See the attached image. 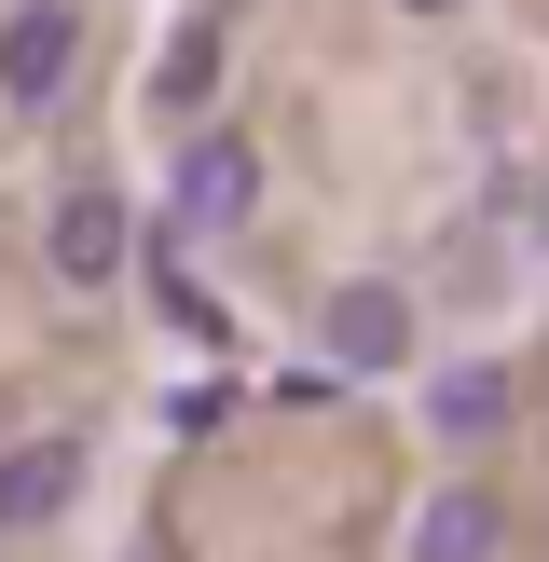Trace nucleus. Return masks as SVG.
I'll return each mask as SVG.
<instances>
[{"instance_id":"f257e3e1","label":"nucleus","mask_w":549,"mask_h":562,"mask_svg":"<svg viewBox=\"0 0 549 562\" xmlns=\"http://www.w3.org/2000/svg\"><path fill=\"white\" fill-rule=\"evenodd\" d=\"M316 344H329V371H412V302L384 274H357V289H329Z\"/></svg>"},{"instance_id":"f03ea898","label":"nucleus","mask_w":549,"mask_h":562,"mask_svg":"<svg viewBox=\"0 0 549 562\" xmlns=\"http://www.w3.org/2000/svg\"><path fill=\"white\" fill-rule=\"evenodd\" d=\"M69 69H82V14H55V0L0 14V97H14V110H55Z\"/></svg>"},{"instance_id":"7ed1b4c3","label":"nucleus","mask_w":549,"mask_h":562,"mask_svg":"<svg viewBox=\"0 0 549 562\" xmlns=\"http://www.w3.org/2000/svg\"><path fill=\"white\" fill-rule=\"evenodd\" d=\"M124 234H137V220H124V192H97V179H82V192H55V234H42L55 289H110V274H124Z\"/></svg>"},{"instance_id":"20e7f679","label":"nucleus","mask_w":549,"mask_h":562,"mask_svg":"<svg viewBox=\"0 0 549 562\" xmlns=\"http://www.w3.org/2000/svg\"><path fill=\"white\" fill-rule=\"evenodd\" d=\"M247 206H261V151H247V137H192L179 151V220L192 234H234Z\"/></svg>"},{"instance_id":"39448f33","label":"nucleus","mask_w":549,"mask_h":562,"mask_svg":"<svg viewBox=\"0 0 549 562\" xmlns=\"http://www.w3.org/2000/svg\"><path fill=\"white\" fill-rule=\"evenodd\" d=\"M82 494V453L69 439H14V453H0V521H55Z\"/></svg>"},{"instance_id":"423d86ee","label":"nucleus","mask_w":549,"mask_h":562,"mask_svg":"<svg viewBox=\"0 0 549 562\" xmlns=\"http://www.w3.org/2000/svg\"><path fill=\"white\" fill-rule=\"evenodd\" d=\"M494 549H508V521H494V494H467V481L412 521V562H494Z\"/></svg>"},{"instance_id":"0eeeda50","label":"nucleus","mask_w":549,"mask_h":562,"mask_svg":"<svg viewBox=\"0 0 549 562\" xmlns=\"http://www.w3.org/2000/svg\"><path fill=\"white\" fill-rule=\"evenodd\" d=\"M206 97H220V27H179V42L152 55V110H165V124H192Z\"/></svg>"},{"instance_id":"6e6552de","label":"nucleus","mask_w":549,"mask_h":562,"mask_svg":"<svg viewBox=\"0 0 549 562\" xmlns=\"http://www.w3.org/2000/svg\"><path fill=\"white\" fill-rule=\"evenodd\" d=\"M426 412H439V439H481L494 412H508V384H481V371H453V384H439Z\"/></svg>"},{"instance_id":"1a4fd4ad","label":"nucleus","mask_w":549,"mask_h":562,"mask_svg":"<svg viewBox=\"0 0 549 562\" xmlns=\"http://www.w3.org/2000/svg\"><path fill=\"white\" fill-rule=\"evenodd\" d=\"M399 14H453V0H399Z\"/></svg>"}]
</instances>
